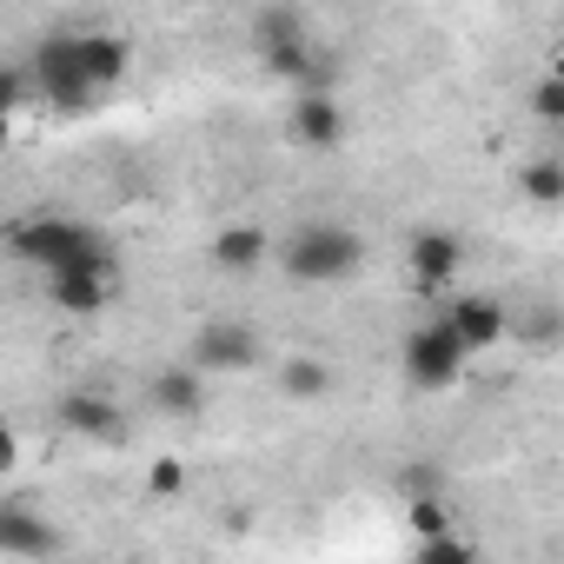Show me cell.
<instances>
[{"mask_svg": "<svg viewBox=\"0 0 564 564\" xmlns=\"http://www.w3.org/2000/svg\"><path fill=\"white\" fill-rule=\"evenodd\" d=\"M399 366H405V379H412L419 392H445V386H458V379H465L471 346H465V339H458V326L438 313V319H419V326L399 339Z\"/></svg>", "mask_w": 564, "mask_h": 564, "instance_id": "3957f363", "label": "cell"}, {"mask_svg": "<svg viewBox=\"0 0 564 564\" xmlns=\"http://www.w3.org/2000/svg\"><path fill=\"white\" fill-rule=\"evenodd\" d=\"M458 272H465V239H458L452 226H419V232L405 239V279H412L425 300L452 293Z\"/></svg>", "mask_w": 564, "mask_h": 564, "instance_id": "8992f818", "label": "cell"}, {"mask_svg": "<svg viewBox=\"0 0 564 564\" xmlns=\"http://www.w3.org/2000/svg\"><path fill=\"white\" fill-rule=\"evenodd\" d=\"M259 67H265V80H286V87H300V94H333V61H319V47H313V41L265 47V54H259Z\"/></svg>", "mask_w": 564, "mask_h": 564, "instance_id": "7c38bea8", "label": "cell"}, {"mask_svg": "<svg viewBox=\"0 0 564 564\" xmlns=\"http://www.w3.org/2000/svg\"><path fill=\"white\" fill-rule=\"evenodd\" d=\"M405 531L425 544V538H445L452 531V505H445V491H425V498H405Z\"/></svg>", "mask_w": 564, "mask_h": 564, "instance_id": "ffe728a7", "label": "cell"}, {"mask_svg": "<svg viewBox=\"0 0 564 564\" xmlns=\"http://www.w3.org/2000/svg\"><path fill=\"white\" fill-rule=\"evenodd\" d=\"M518 193L538 199V206H557L564 199V153H538L518 166Z\"/></svg>", "mask_w": 564, "mask_h": 564, "instance_id": "d6986e66", "label": "cell"}, {"mask_svg": "<svg viewBox=\"0 0 564 564\" xmlns=\"http://www.w3.org/2000/svg\"><path fill=\"white\" fill-rule=\"evenodd\" d=\"M259 352H265V339H259L246 319H206V326L186 339V359L206 366L213 379H219V372H246V366H259Z\"/></svg>", "mask_w": 564, "mask_h": 564, "instance_id": "52a82bcc", "label": "cell"}, {"mask_svg": "<svg viewBox=\"0 0 564 564\" xmlns=\"http://www.w3.org/2000/svg\"><path fill=\"white\" fill-rule=\"evenodd\" d=\"M286 140L300 153H339L346 147V107L333 94H300L286 113Z\"/></svg>", "mask_w": 564, "mask_h": 564, "instance_id": "30bf717a", "label": "cell"}, {"mask_svg": "<svg viewBox=\"0 0 564 564\" xmlns=\"http://www.w3.org/2000/svg\"><path fill=\"white\" fill-rule=\"evenodd\" d=\"M551 74H557V80H564V47H557V54H551Z\"/></svg>", "mask_w": 564, "mask_h": 564, "instance_id": "cb8c5ba5", "label": "cell"}, {"mask_svg": "<svg viewBox=\"0 0 564 564\" xmlns=\"http://www.w3.org/2000/svg\"><path fill=\"white\" fill-rule=\"evenodd\" d=\"M54 551H61V531L41 524L28 505L0 511V557H54Z\"/></svg>", "mask_w": 564, "mask_h": 564, "instance_id": "9a60e30c", "label": "cell"}, {"mask_svg": "<svg viewBox=\"0 0 564 564\" xmlns=\"http://www.w3.org/2000/svg\"><path fill=\"white\" fill-rule=\"evenodd\" d=\"M8 252L21 259V265H41V272H54V265H80V259H107L113 246L87 226V219H67V213H34V219H14L8 226Z\"/></svg>", "mask_w": 564, "mask_h": 564, "instance_id": "7a4b0ae2", "label": "cell"}, {"mask_svg": "<svg viewBox=\"0 0 564 564\" xmlns=\"http://www.w3.org/2000/svg\"><path fill=\"white\" fill-rule=\"evenodd\" d=\"M272 259H279L286 279H300V286H339V279H352L366 265V239L346 219H306V226H293L279 239Z\"/></svg>", "mask_w": 564, "mask_h": 564, "instance_id": "6da1fadb", "label": "cell"}, {"mask_svg": "<svg viewBox=\"0 0 564 564\" xmlns=\"http://www.w3.org/2000/svg\"><path fill=\"white\" fill-rule=\"evenodd\" d=\"M524 107H531V120H538V127H564V80H557V74H544V80H531V94H524Z\"/></svg>", "mask_w": 564, "mask_h": 564, "instance_id": "44dd1931", "label": "cell"}, {"mask_svg": "<svg viewBox=\"0 0 564 564\" xmlns=\"http://www.w3.org/2000/svg\"><path fill=\"white\" fill-rule=\"evenodd\" d=\"M511 333H518L531 352H557V346H564V306L531 300V313H518V319H511Z\"/></svg>", "mask_w": 564, "mask_h": 564, "instance_id": "ac0fdd59", "label": "cell"}, {"mask_svg": "<svg viewBox=\"0 0 564 564\" xmlns=\"http://www.w3.org/2000/svg\"><path fill=\"white\" fill-rule=\"evenodd\" d=\"M147 491H153V498H180V491H186V465H180V458H153V465H147Z\"/></svg>", "mask_w": 564, "mask_h": 564, "instance_id": "7402d4cb", "label": "cell"}, {"mask_svg": "<svg viewBox=\"0 0 564 564\" xmlns=\"http://www.w3.org/2000/svg\"><path fill=\"white\" fill-rule=\"evenodd\" d=\"M333 386L339 379H333V366L319 352H286V359H279V392H286L293 405H319Z\"/></svg>", "mask_w": 564, "mask_h": 564, "instance_id": "2e32d148", "label": "cell"}, {"mask_svg": "<svg viewBox=\"0 0 564 564\" xmlns=\"http://www.w3.org/2000/svg\"><path fill=\"white\" fill-rule=\"evenodd\" d=\"M557 140H564V127H557ZM557 153H564V147H557Z\"/></svg>", "mask_w": 564, "mask_h": 564, "instance_id": "d4e9b609", "label": "cell"}, {"mask_svg": "<svg viewBox=\"0 0 564 564\" xmlns=\"http://www.w3.org/2000/svg\"><path fill=\"white\" fill-rule=\"evenodd\" d=\"M54 419H61V432H74V438H94V445H113V438H127V412H120V399H113V392H94V386H80V392H61Z\"/></svg>", "mask_w": 564, "mask_h": 564, "instance_id": "9c48e42d", "label": "cell"}, {"mask_svg": "<svg viewBox=\"0 0 564 564\" xmlns=\"http://www.w3.org/2000/svg\"><path fill=\"white\" fill-rule=\"evenodd\" d=\"M445 319L458 326V339H465L471 352H498V346L511 339V306H505L498 293H452V300H445Z\"/></svg>", "mask_w": 564, "mask_h": 564, "instance_id": "ba28073f", "label": "cell"}, {"mask_svg": "<svg viewBox=\"0 0 564 564\" xmlns=\"http://www.w3.org/2000/svg\"><path fill=\"white\" fill-rule=\"evenodd\" d=\"M279 252V239H265V226H252V219H232V226H219L213 232V246H206V259L219 265V272H259L265 259Z\"/></svg>", "mask_w": 564, "mask_h": 564, "instance_id": "4fadbf2b", "label": "cell"}, {"mask_svg": "<svg viewBox=\"0 0 564 564\" xmlns=\"http://www.w3.org/2000/svg\"><path fill=\"white\" fill-rule=\"evenodd\" d=\"M399 491H405V498H425V491H445V471H438L432 458H412V465L399 471Z\"/></svg>", "mask_w": 564, "mask_h": 564, "instance_id": "603a6c76", "label": "cell"}, {"mask_svg": "<svg viewBox=\"0 0 564 564\" xmlns=\"http://www.w3.org/2000/svg\"><path fill=\"white\" fill-rule=\"evenodd\" d=\"M47 300H54V313H67V319H100V313L120 300V259L107 252V259L54 265V272H47Z\"/></svg>", "mask_w": 564, "mask_h": 564, "instance_id": "5b68a950", "label": "cell"}, {"mask_svg": "<svg viewBox=\"0 0 564 564\" xmlns=\"http://www.w3.org/2000/svg\"><path fill=\"white\" fill-rule=\"evenodd\" d=\"M286 41H313L306 14L293 8V0H259V14H252V54H265V47H286Z\"/></svg>", "mask_w": 564, "mask_h": 564, "instance_id": "e0dca14e", "label": "cell"}, {"mask_svg": "<svg viewBox=\"0 0 564 564\" xmlns=\"http://www.w3.org/2000/svg\"><path fill=\"white\" fill-rule=\"evenodd\" d=\"M213 372L206 366H193V359H180V366H160L153 379H147V405L153 412H166V419H199L206 412V399H213V386H206Z\"/></svg>", "mask_w": 564, "mask_h": 564, "instance_id": "8fae6325", "label": "cell"}, {"mask_svg": "<svg viewBox=\"0 0 564 564\" xmlns=\"http://www.w3.org/2000/svg\"><path fill=\"white\" fill-rule=\"evenodd\" d=\"M34 80H41V94L54 100V107H67V113H80V107H94L100 100V87L87 80V67H80V34L74 28H54L41 47H34Z\"/></svg>", "mask_w": 564, "mask_h": 564, "instance_id": "277c9868", "label": "cell"}, {"mask_svg": "<svg viewBox=\"0 0 564 564\" xmlns=\"http://www.w3.org/2000/svg\"><path fill=\"white\" fill-rule=\"evenodd\" d=\"M80 34V67H87V80L100 87V100L127 80V67H133V47H127V34H87V28H74Z\"/></svg>", "mask_w": 564, "mask_h": 564, "instance_id": "5bb4252c", "label": "cell"}]
</instances>
